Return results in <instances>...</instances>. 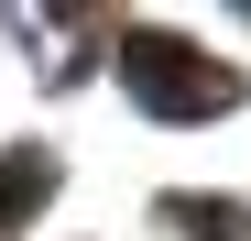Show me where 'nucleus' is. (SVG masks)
<instances>
[{
    "label": "nucleus",
    "instance_id": "1",
    "mask_svg": "<svg viewBox=\"0 0 251 241\" xmlns=\"http://www.w3.org/2000/svg\"><path fill=\"white\" fill-rule=\"evenodd\" d=\"M33 197H44V165H11V176H0V219H22Z\"/></svg>",
    "mask_w": 251,
    "mask_h": 241
}]
</instances>
